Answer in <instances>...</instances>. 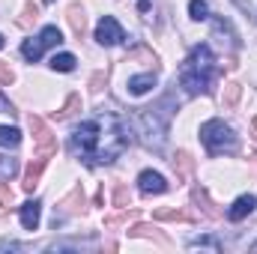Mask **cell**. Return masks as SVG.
<instances>
[{
	"instance_id": "obj_1",
	"label": "cell",
	"mask_w": 257,
	"mask_h": 254,
	"mask_svg": "<svg viewBox=\"0 0 257 254\" xmlns=\"http://www.w3.org/2000/svg\"><path fill=\"white\" fill-rule=\"evenodd\" d=\"M69 147L87 165H111L128 147V126L114 114H102L75 129Z\"/></svg>"
},
{
	"instance_id": "obj_2",
	"label": "cell",
	"mask_w": 257,
	"mask_h": 254,
	"mask_svg": "<svg viewBox=\"0 0 257 254\" xmlns=\"http://www.w3.org/2000/svg\"><path fill=\"white\" fill-rule=\"evenodd\" d=\"M180 87H186L189 96H206L212 93V84L218 78V63L209 51V45H194L192 54L186 57V63L177 72Z\"/></svg>"
},
{
	"instance_id": "obj_3",
	"label": "cell",
	"mask_w": 257,
	"mask_h": 254,
	"mask_svg": "<svg viewBox=\"0 0 257 254\" xmlns=\"http://www.w3.org/2000/svg\"><path fill=\"white\" fill-rule=\"evenodd\" d=\"M132 126H135V132H138V138H141L144 147L162 150L165 132H168V117H162L159 108H144V111H138L135 120H132Z\"/></svg>"
},
{
	"instance_id": "obj_4",
	"label": "cell",
	"mask_w": 257,
	"mask_h": 254,
	"mask_svg": "<svg viewBox=\"0 0 257 254\" xmlns=\"http://www.w3.org/2000/svg\"><path fill=\"white\" fill-rule=\"evenodd\" d=\"M200 144H203L212 156L233 153V150H236V132L227 126L224 120H206V123L200 126Z\"/></svg>"
},
{
	"instance_id": "obj_5",
	"label": "cell",
	"mask_w": 257,
	"mask_h": 254,
	"mask_svg": "<svg viewBox=\"0 0 257 254\" xmlns=\"http://www.w3.org/2000/svg\"><path fill=\"white\" fill-rule=\"evenodd\" d=\"M60 42H63V33H60L54 24H48V27L39 30L36 39H24V45H21V57H24L27 63H36V60L45 54V48H54V45H60Z\"/></svg>"
},
{
	"instance_id": "obj_6",
	"label": "cell",
	"mask_w": 257,
	"mask_h": 254,
	"mask_svg": "<svg viewBox=\"0 0 257 254\" xmlns=\"http://www.w3.org/2000/svg\"><path fill=\"white\" fill-rule=\"evenodd\" d=\"M30 132H33V141H36V156H39V159H48V156L57 153V138H54L51 126H48L42 117L30 114Z\"/></svg>"
},
{
	"instance_id": "obj_7",
	"label": "cell",
	"mask_w": 257,
	"mask_h": 254,
	"mask_svg": "<svg viewBox=\"0 0 257 254\" xmlns=\"http://www.w3.org/2000/svg\"><path fill=\"white\" fill-rule=\"evenodd\" d=\"M123 39H126V33H123L120 21H117L114 15H102L99 24H96V42L111 48V45H120Z\"/></svg>"
},
{
	"instance_id": "obj_8",
	"label": "cell",
	"mask_w": 257,
	"mask_h": 254,
	"mask_svg": "<svg viewBox=\"0 0 257 254\" xmlns=\"http://www.w3.org/2000/svg\"><path fill=\"white\" fill-rule=\"evenodd\" d=\"M138 189H141V194H165L168 191V183H165V177L159 171H141Z\"/></svg>"
},
{
	"instance_id": "obj_9",
	"label": "cell",
	"mask_w": 257,
	"mask_h": 254,
	"mask_svg": "<svg viewBox=\"0 0 257 254\" xmlns=\"http://www.w3.org/2000/svg\"><path fill=\"white\" fill-rule=\"evenodd\" d=\"M84 206H87V197H84V189L81 186H75V189L66 194L63 200H60V218L66 215H78V212H84Z\"/></svg>"
},
{
	"instance_id": "obj_10",
	"label": "cell",
	"mask_w": 257,
	"mask_h": 254,
	"mask_svg": "<svg viewBox=\"0 0 257 254\" xmlns=\"http://www.w3.org/2000/svg\"><path fill=\"white\" fill-rule=\"evenodd\" d=\"M254 206H257L254 194H239V197L233 200V206L227 209V218H230V221H242V218H248V215L254 212Z\"/></svg>"
},
{
	"instance_id": "obj_11",
	"label": "cell",
	"mask_w": 257,
	"mask_h": 254,
	"mask_svg": "<svg viewBox=\"0 0 257 254\" xmlns=\"http://www.w3.org/2000/svg\"><path fill=\"white\" fill-rule=\"evenodd\" d=\"M39 215H42V203L39 200H27L18 209V218H21V227L24 230H36L39 227Z\"/></svg>"
},
{
	"instance_id": "obj_12",
	"label": "cell",
	"mask_w": 257,
	"mask_h": 254,
	"mask_svg": "<svg viewBox=\"0 0 257 254\" xmlns=\"http://www.w3.org/2000/svg\"><path fill=\"white\" fill-rule=\"evenodd\" d=\"M212 33H215V39H218L221 45H227V48H236V45H239V42H236V33H233V27H230L227 18H212Z\"/></svg>"
},
{
	"instance_id": "obj_13",
	"label": "cell",
	"mask_w": 257,
	"mask_h": 254,
	"mask_svg": "<svg viewBox=\"0 0 257 254\" xmlns=\"http://www.w3.org/2000/svg\"><path fill=\"white\" fill-rule=\"evenodd\" d=\"M42 171H45V159H33L27 168H24V183H21V189L24 191H33L36 186H39V180H42Z\"/></svg>"
},
{
	"instance_id": "obj_14",
	"label": "cell",
	"mask_w": 257,
	"mask_h": 254,
	"mask_svg": "<svg viewBox=\"0 0 257 254\" xmlns=\"http://www.w3.org/2000/svg\"><path fill=\"white\" fill-rule=\"evenodd\" d=\"M156 84H159L156 72H147V75H135V78H128V93H132V96H144V93H150Z\"/></svg>"
},
{
	"instance_id": "obj_15",
	"label": "cell",
	"mask_w": 257,
	"mask_h": 254,
	"mask_svg": "<svg viewBox=\"0 0 257 254\" xmlns=\"http://www.w3.org/2000/svg\"><path fill=\"white\" fill-rule=\"evenodd\" d=\"M192 203L206 215V218H221V209H215V203L209 200V194H206V189H194L192 191Z\"/></svg>"
},
{
	"instance_id": "obj_16",
	"label": "cell",
	"mask_w": 257,
	"mask_h": 254,
	"mask_svg": "<svg viewBox=\"0 0 257 254\" xmlns=\"http://www.w3.org/2000/svg\"><path fill=\"white\" fill-rule=\"evenodd\" d=\"M194 168V159L186 153V150H180L177 156H174V171H177V180H186L189 174H192Z\"/></svg>"
},
{
	"instance_id": "obj_17",
	"label": "cell",
	"mask_w": 257,
	"mask_h": 254,
	"mask_svg": "<svg viewBox=\"0 0 257 254\" xmlns=\"http://www.w3.org/2000/svg\"><path fill=\"white\" fill-rule=\"evenodd\" d=\"M194 215L186 209H174V206H165V209H156V221H192Z\"/></svg>"
},
{
	"instance_id": "obj_18",
	"label": "cell",
	"mask_w": 257,
	"mask_h": 254,
	"mask_svg": "<svg viewBox=\"0 0 257 254\" xmlns=\"http://www.w3.org/2000/svg\"><path fill=\"white\" fill-rule=\"evenodd\" d=\"M239 96H242V84H236V81H227V84H224V93H221V102H224V108H233V105L239 102Z\"/></svg>"
},
{
	"instance_id": "obj_19",
	"label": "cell",
	"mask_w": 257,
	"mask_h": 254,
	"mask_svg": "<svg viewBox=\"0 0 257 254\" xmlns=\"http://www.w3.org/2000/svg\"><path fill=\"white\" fill-rule=\"evenodd\" d=\"M75 63H78V60H75V54H69V51H63V54H54V57H51V69H54V72H72V69H75Z\"/></svg>"
},
{
	"instance_id": "obj_20",
	"label": "cell",
	"mask_w": 257,
	"mask_h": 254,
	"mask_svg": "<svg viewBox=\"0 0 257 254\" xmlns=\"http://www.w3.org/2000/svg\"><path fill=\"white\" fill-rule=\"evenodd\" d=\"M78 111H81V96H78V93H75V96H69V99H66L63 111H60V114H57V123H63V120H72V117H75V114H78Z\"/></svg>"
},
{
	"instance_id": "obj_21",
	"label": "cell",
	"mask_w": 257,
	"mask_h": 254,
	"mask_svg": "<svg viewBox=\"0 0 257 254\" xmlns=\"http://www.w3.org/2000/svg\"><path fill=\"white\" fill-rule=\"evenodd\" d=\"M21 144V132L18 129H12V126H0V147H18Z\"/></svg>"
},
{
	"instance_id": "obj_22",
	"label": "cell",
	"mask_w": 257,
	"mask_h": 254,
	"mask_svg": "<svg viewBox=\"0 0 257 254\" xmlns=\"http://www.w3.org/2000/svg\"><path fill=\"white\" fill-rule=\"evenodd\" d=\"M189 18L192 21H206L209 18V3L206 0H192L189 3Z\"/></svg>"
},
{
	"instance_id": "obj_23",
	"label": "cell",
	"mask_w": 257,
	"mask_h": 254,
	"mask_svg": "<svg viewBox=\"0 0 257 254\" xmlns=\"http://www.w3.org/2000/svg\"><path fill=\"white\" fill-rule=\"evenodd\" d=\"M69 24H72V33H75V36H81V33H84V24H87V21H84V12H81L78 6H72V9H69Z\"/></svg>"
},
{
	"instance_id": "obj_24",
	"label": "cell",
	"mask_w": 257,
	"mask_h": 254,
	"mask_svg": "<svg viewBox=\"0 0 257 254\" xmlns=\"http://www.w3.org/2000/svg\"><path fill=\"white\" fill-rule=\"evenodd\" d=\"M36 18H39V6H36V3H27V6L21 9V18H18V24H21V27H30Z\"/></svg>"
},
{
	"instance_id": "obj_25",
	"label": "cell",
	"mask_w": 257,
	"mask_h": 254,
	"mask_svg": "<svg viewBox=\"0 0 257 254\" xmlns=\"http://www.w3.org/2000/svg\"><path fill=\"white\" fill-rule=\"evenodd\" d=\"M15 171H18V162H15V159H9V156H0V180L15 177Z\"/></svg>"
},
{
	"instance_id": "obj_26",
	"label": "cell",
	"mask_w": 257,
	"mask_h": 254,
	"mask_svg": "<svg viewBox=\"0 0 257 254\" xmlns=\"http://www.w3.org/2000/svg\"><path fill=\"white\" fill-rule=\"evenodd\" d=\"M189 248H212V251H221V242L212 239V236H197L189 242Z\"/></svg>"
},
{
	"instance_id": "obj_27",
	"label": "cell",
	"mask_w": 257,
	"mask_h": 254,
	"mask_svg": "<svg viewBox=\"0 0 257 254\" xmlns=\"http://www.w3.org/2000/svg\"><path fill=\"white\" fill-rule=\"evenodd\" d=\"M128 236H150V239H159V236H156V227H150V224H135V227L128 230Z\"/></svg>"
},
{
	"instance_id": "obj_28",
	"label": "cell",
	"mask_w": 257,
	"mask_h": 254,
	"mask_svg": "<svg viewBox=\"0 0 257 254\" xmlns=\"http://www.w3.org/2000/svg\"><path fill=\"white\" fill-rule=\"evenodd\" d=\"M114 203H117V206H126L128 203V189L126 186H117V189H114Z\"/></svg>"
},
{
	"instance_id": "obj_29",
	"label": "cell",
	"mask_w": 257,
	"mask_h": 254,
	"mask_svg": "<svg viewBox=\"0 0 257 254\" xmlns=\"http://www.w3.org/2000/svg\"><path fill=\"white\" fill-rule=\"evenodd\" d=\"M12 81H15V72H12L9 66H3V63H0V84H3V87H9Z\"/></svg>"
},
{
	"instance_id": "obj_30",
	"label": "cell",
	"mask_w": 257,
	"mask_h": 254,
	"mask_svg": "<svg viewBox=\"0 0 257 254\" xmlns=\"http://www.w3.org/2000/svg\"><path fill=\"white\" fill-rule=\"evenodd\" d=\"M9 203H12V189L0 180V206H9Z\"/></svg>"
},
{
	"instance_id": "obj_31",
	"label": "cell",
	"mask_w": 257,
	"mask_h": 254,
	"mask_svg": "<svg viewBox=\"0 0 257 254\" xmlns=\"http://www.w3.org/2000/svg\"><path fill=\"white\" fill-rule=\"evenodd\" d=\"M102 84H105V72H96V75L90 78V90H93V93H99V90H102Z\"/></svg>"
},
{
	"instance_id": "obj_32",
	"label": "cell",
	"mask_w": 257,
	"mask_h": 254,
	"mask_svg": "<svg viewBox=\"0 0 257 254\" xmlns=\"http://www.w3.org/2000/svg\"><path fill=\"white\" fill-rule=\"evenodd\" d=\"M0 114H15L12 102H6V96H3V93H0Z\"/></svg>"
},
{
	"instance_id": "obj_33",
	"label": "cell",
	"mask_w": 257,
	"mask_h": 254,
	"mask_svg": "<svg viewBox=\"0 0 257 254\" xmlns=\"http://www.w3.org/2000/svg\"><path fill=\"white\" fill-rule=\"evenodd\" d=\"M6 248H9V251H21L18 242H0V251H6Z\"/></svg>"
},
{
	"instance_id": "obj_34",
	"label": "cell",
	"mask_w": 257,
	"mask_h": 254,
	"mask_svg": "<svg viewBox=\"0 0 257 254\" xmlns=\"http://www.w3.org/2000/svg\"><path fill=\"white\" fill-rule=\"evenodd\" d=\"M251 138H254V141H257V117H254V120H251Z\"/></svg>"
},
{
	"instance_id": "obj_35",
	"label": "cell",
	"mask_w": 257,
	"mask_h": 254,
	"mask_svg": "<svg viewBox=\"0 0 257 254\" xmlns=\"http://www.w3.org/2000/svg\"><path fill=\"white\" fill-rule=\"evenodd\" d=\"M141 12H147V0H141Z\"/></svg>"
},
{
	"instance_id": "obj_36",
	"label": "cell",
	"mask_w": 257,
	"mask_h": 254,
	"mask_svg": "<svg viewBox=\"0 0 257 254\" xmlns=\"http://www.w3.org/2000/svg\"><path fill=\"white\" fill-rule=\"evenodd\" d=\"M251 251H257V242H254V245H251Z\"/></svg>"
},
{
	"instance_id": "obj_37",
	"label": "cell",
	"mask_w": 257,
	"mask_h": 254,
	"mask_svg": "<svg viewBox=\"0 0 257 254\" xmlns=\"http://www.w3.org/2000/svg\"><path fill=\"white\" fill-rule=\"evenodd\" d=\"M0 48H3V36H0Z\"/></svg>"
},
{
	"instance_id": "obj_38",
	"label": "cell",
	"mask_w": 257,
	"mask_h": 254,
	"mask_svg": "<svg viewBox=\"0 0 257 254\" xmlns=\"http://www.w3.org/2000/svg\"><path fill=\"white\" fill-rule=\"evenodd\" d=\"M251 159H254V162H257V153H254V156H251Z\"/></svg>"
},
{
	"instance_id": "obj_39",
	"label": "cell",
	"mask_w": 257,
	"mask_h": 254,
	"mask_svg": "<svg viewBox=\"0 0 257 254\" xmlns=\"http://www.w3.org/2000/svg\"><path fill=\"white\" fill-rule=\"evenodd\" d=\"M45 3H54V0H45Z\"/></svg>"
}]
</instances>
